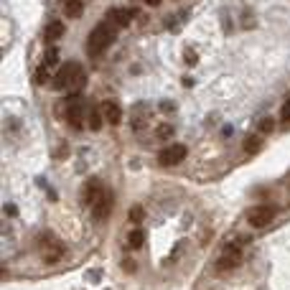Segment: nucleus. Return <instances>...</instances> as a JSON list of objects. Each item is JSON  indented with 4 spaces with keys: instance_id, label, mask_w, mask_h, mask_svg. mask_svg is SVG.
Masks as SVG:
<instances>
[{
    "instance_id": "nucleus-11",
    "label": "nucleus",
    "mask_w": 290,
    "mask_h": 290,
    "mask_svg": "<svg viewBox=\"0 0 290 290\" xmlns=\"http://www.w3.org/2000/svg\"><path fill=\"white\" fill-rule=\"evenodd\" d=\"M62 36H64V23L62 20H54V23L46 26V41H56Z\"/></svg>"
},
{
    "instance_id": "nucleus-7",
    "label": "nucleus",
    "mask_w": 290,
    "mask_h": 290,
    "mask_svg": "<svg viewBox=\"0 0 290 290\" xmlns=\"http://www.w3.org/2000/svg\"><path fill=\"white\" fill-rule=\"evenodd\" d=\"M102 184L100 181H90L86 184V188H84V204H90V206H94L97 201L102 198Z\"/></svg>"
},
{
    "instance_id": "nucleus-15",
    "label": "nucleus",
    "mask_w": 290,
    "mask_h": 290,
    "mask_svg": "<svg viewBox=\"0 0 290 290\" xmlns=\"http://www.w3.org/2000/svg\"><path fill=\"white\" fill-rule=\"evenodd\" d=\"M56 62H59V56H56V48H48V51H46V59H44V64H46V66H54Z\"/></svg>"
},
{
    "instance_id": "nucleus-21",
    "label": "nucleus",
    "mask_w": 290,
    "mask_h": 290,
    "mask_svg": "<svg viewBox=\"0 0 290 290\" xmlns=\"http://www.w3.org/2000/svg\"><path fill=\"white\" fill-rule=\"evenodd\" d=\"M168 132H170V128H160V130H158L160 138H168Z\"/></svg>"
},
{
    "instance_id": "nucleus-14",
    "label": "nucleus",
    "mask_w": 290,
    "mask_h": 290,
    "mask_svg": "<svg viewBox=\"0 0 290 290\" xmlns=\"http://www.w3.org/2000/svg\"><path fill=\"white\" fill-rule=\"evenodd\" d=\"M46 82H48V66L41 64V66L36 69V84H46Z\"/></svg>"
},
{
    "instance_id": "nucleus-4",
    "label": "nucleus",
    "mask_w": 290,
    "mask_h": 290,
    "mask_svg": "<svg viewBox=\"0 0 290 290\" xmlns=\"http://www.w3.org/2000/svg\"><path fill=\"white\" fill-rule=\"evenodd\" d=\"M240 262H242V247H240L237 242H232V244H226V247L222 250V254H219V260H216V270H219V272L234 270Z\"/></svg>"
},
{
    "instance_id": "nucleus-10",
    "label": "nucleus",
    "mask_w": 290,
    "mask_h": 290,
    "mask_svg": "<svg viewBox=\"0 0 290 290\" xmlns=\"http://www.w3.org/2000/svg\"><path fill=\"white\" fill-rule=\"evenodd\" d=\"M130 18H132V13H130V10H118V8H112V10L107 13V20H110L112 26H118V28L128 26V23H130Z\"/></svg>"
},
{
    "instance_id": "nucleus-17",
    "label": "nucleus",
    "mask_w": 290,
    "mask_h": 290,
    "mask_svg": "<svg viewBox=\"0 0 290 290\" xmlns=\"http://www.w3.org/2000/svg\"><path fill=\"white\" fill-rule=\"evenodd\" d=\"M142 216H145V214H142L140 206H132V209H130V222H140Z\"/></svg>"
},
{
    "instance_id": "nucleus-18",
    "label": "nucleus",
    "mask_w": 290,
    "mask_h": 290,
    "mask_svg": "<svg viewBox=\"0 0 290 290\" xmlns=\"http://www.w3.org/2000/svg\"><path fill=\"white\" fill-rule=\"evenodd\" d=\"M280 114H282V122H288L290 125V100L282 104V110H280Z\"/></svg>"
},
{
    "instance_id": "nucleus-8",
    "label": "nucleus",
    "mask_w": 290,
    "mask_h": 290,
    "mask_svg": "<svg viewBox=\"0 0 290 290\" xmlns=\"http://www.w3.org/2000/svg\"><path fill=\"white\" fill-rule=\"evenodd\" d=\"M110 209H112V194L104 191L102 198L94 204V219H107L110 216Z\"/></svg>"
},
{
    "instance_id": "nucleus-9",
    "label": "nucleus",
    "mask_w": 290,
    "mask_h": 290,
    "mask_svg": "<svg viewBox=\"0 0 290 290\" xmlns=\"http://www.w3.org/2000/svg\"><path fill=\"white\" fill-rule=\"evenodd\" d=\"M102 114H104V120L110 125H120V120H122V110L114 104V102H104L102 104Z\"/></svg>"
},
{
    "instance_id": "nucleus-12",
    "label": "nucleus",
    "mask_w": 290,
    "mask_h": 290,
    "mask_svg": "<svg viewBox=\"0 0 290 290\" xmlns=\"http://www.w3.org/2000/svg\"><path fill=\"white\" fill-rule=\"evenodd\" d=\"M64 8H66V16L79 18V16H82V10H84V3H82V0H66Z\"/></svg>"
},
{
    "instance_id": "nucleus-3",
    "label": "nucleus",
    "mask_w": 290,
    "mask_h": 290,
    "mask_svg": "<svg viewBox=\"0 0 290 290\" xmlns=\"http://www.w3.org/2000/svg\"><path fill=\"white\" fill-rule=\"evenodd\" d=\"M38 252H41V257L46 260V262H59V260L64 257V252H66V247L56 237L44 234V237H38Z\"/></svg>"
},
{
    "instance_id": "nucleus-1",
    "label": "nucleus",
    "mask_w": 290,
    "mask_h": 290,
    "mask_svg": "<svg viewBox=\"0 0 290 290\" xmlns=\"http://www.w3.org/2000/svg\"><path fill=\"white\" fill-rule=\"evenodd\" d=\"M84 82H86V74H84V69L76 62L62 64V69L56 72V76H54V86H56V90H66L72 94H76L82 90Z\"/></svg>"
},
{
    "instance_id": "nucleus-19",
    "label": "nucleus",
    "mask_w": 290,
    "mask_h": 290,
    "mask_svg": "<svg viewBox=\"0 0 290 290\" xmlns=\"http://www.w3.org/2000/svg\"><path fill=\"white\" fill-rule=\"evenodd\" d=\"M244 148H247L250 153H254V150L260 148V140H257V138H252V140H247V145H244Z\"/></svg>"
},
{
    "instance_id": "nucleus-22",
    "label": "nucleus",
    "mask_w": 290,
    "mask_h": 290,
    "mask_svg": "<svg viewBox=\"0 0 290 290\" xmlns=\"http://www.w3.org/2000/svg\"><path fill=\"white\" fill-rule=\"evenodd\" d=\"M145 3H148V6H153V8H156V6L160 3V0H145Z\"/></svg>"
},
{
    "instance_id": "nucleus-6",
    "label": "nucleus",
    "mask_w": 290,
    "mask_h": 290,
    "mask_svg": "<svg viewBox=\"0 0 290 290\" xmlns=\"http://www.w3.org/2000/svg\"><path fill=\"white\" fill-rule=\"evenodd\" d=\"M186 158V148L184 145H170V148H166L163 153H160V166H176V163H181Z\"/></svg>"
},
{
    "instance_id": "nucleus-5",
    "label": "nucleus",
    "mask_w": 290,
    "mask_h": 290,
    "mask_svg": "<svg viewBox=\"0 0 290 290\" xmlns=\"http://www.w3.org/2000/svg\"><path fill=\"white\" fill-rule=\"evenodd\" d=\"M272 216H275V209H272V206H254V209L247 212V222H250L252 226H257V229L265 226V224H270Z\"/></svg>"
},
{
    "instance_id": "nucleus-2",
    "label": "nucleus",
    "mask_w": 290,
    "mask_h": 290,
    "mask_svg": "<svg viewBox=\"0 0 290 290\" xmlns=\"http://www.w3.org/2000/svg\"><path fill=\"white\" fill-rule=\"evenodd\" d=\"M114 38H118V26H112L110 20L97 23L92 28L90 38H86V54H90V56H100L102 51H107L114 44Z\"/></svg>"
},
{
    "instance_id": "nucleus-16",
    "label": "nucleus",
    "mask_w": 290,
    "mask_h": 290,
    "mask_svg": "<svg viewBox=\"0 0 290 290\" xmlns=\"http://www.w3.org/2000/svg\"><path fill=\"white\" fill-rule=\"evenodd\" d=\"M92 114V118H90V128L92 130H100V125H102V120H100V112L94 110V112H90Z\"/></svg>"
},
{
    "instance_id": "nucleus-20",
    "label": "nucleus",
    "mask_w": 290,
    "mask_h": 290,
    "mask_svg": "<svg viewBox=\"0 0 290 290\" xmlns=\"http://www.w3.org/2000/svg\"><path fill=\"white\" fill-rule=\"evenodd\" d=\"M260 130H272V120H262L260 122Z\"/></svg>"
},
{
    "instance_id": "nucleus-13",
    "label": "nucleus",
    "mask_w": 290,
    "mask_h": 290,
    "mask_svg": "<svg viewBox=\"0 0 290 290\" xmlns=\"http://www.w3.org/2000/svg\"><path fill=\"white\" fill-rule=\"evenodd\" d=\"M142 240H145V237H142V232L135 229L132 234H130V240H128V244H130L132 250H140V247H142Z\"/></svg>"
}]
</instances>
